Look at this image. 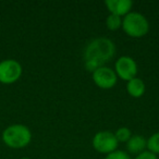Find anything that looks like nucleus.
Returning <instances> with one entry per match:
<instances>
[{"label":"nucleus","instance_id":"obj_1","mask_svg":"<svg viewBox=\"0 0 159 159\" xmlns=\"http://www.w3.org/2000/svg\"><path fill=\"white\" fill-rule=\"evenodd\" d=\"M115 53L116 46L112 40L106 37L95 38L91 40L85 48V68L89 72H94L112 59Z\"/></svg>","mask_w":159,"mask_h":159},{"label":"nucleus","instance_id":"obj_2","mask_svg":"<svg viewBox=\"0 0 159 159\" xmlns=\"http://www.w3.org/2000/svg\"><path fill=\"white\" fill-rule=\"evenodd\" d=\"M2 142L10 148L21 149L31 143L32 132L30 128L21 123L11 124L2 131Z\"/></svg>","mask_w":159,"mask_h":159},{"label":"nucleus","instance_id":"obj_3","mask_svg":"<svg viewBox=\"0 0 159 159\" xmlns=\"http://www.w3.org/2000/svg\"><path fill=\"white\" fill-rule=\"evenodd\" d=\"M122 30L133 38L144 37L149 31V23L145 16L139 12H130L122 19Z\"/></svg>","mask_w":159,"mask_h":159},{"label":"nucleus","instance_id":"obj_4","mask_svg":"<svg viewBox=\"0 0 159 159\" xmlns=\"http://www.w3.org/2000/svg\"><path fill=\"white\" fill-rule=\"evenodd\" d=\"M23 73L21 63L16 59H5L0 61V83L10 85L20 80Z\"/></svg>","mask_w":159,"mask_h":159},{"label":"nucleus","instance_id":"obj_5","mask_svg":"<svg viewBox=\"0 0 159 159\" xmlns=\"http://www.w3.org/2000/svg\"><path fill=\"white\" fill-rule=\"evenodd\" d=\"M92 144L96 152L106 155L117 150L118 145H119L115 133L110 131H100L96 133L93 137Z\"/></svg>","mask_w":159,"mask_h":159},{"label":"nucleus","instance_id":"obj_6","mask_svg":"<svg viewBox=\"0 0 159 159\" xmlns=\"http://www.w3.org/2000/svg\"><path fill=\"white\" fill-rule=\"evenodd\" d=\"M115 72L119 79L129 82L130 80L136 77L137 64L133 58L129 56H122L116 61Z\"/></svg>","mask_w":159,"mask_h":159},{"label":"nucleus","instance_id":"obj_7","mask_svg":"<svg viewBox=\"0 0 159 159\" xmlns=\"http://www.w3.org/2000/svg\"><path fill=\"white\" fill-rule=\"evenodd\" d=\"M93 81L99 89H110L117 84L118 76L115 70L104 66L93 72Z\"/></svg>","mask_w":159,"mask_h":159},{"label":"nucleus","instance_id":"obj_8","mask_svg":"<svg viewBox=\"0 0 159 159\" xmlns=\"http://www.w3.org/2000/svg\"><path fill=\"white\" fill-rule=\"evenodd\" d=\"M105 5L108 8L111 14H115L118 16H125L131 12L133 7V2L131 0H106Z\"/></svg>","mask_w":159,"mask_h":159},{"label":"nucleus","instance_id":"obj_9","mask_svg":"<svg viewBox=\"0 0 159 159\" xmlns=\"http://www.w3.org/2000/svg\"><path fill=\"white\" fill-rule=\"evenodd\" d=\"M147 147V139L142 135H132L131 139L126 142V149L133 155H139L146 150Z\"/></svg>","mask_w":159,"mask_h":159},{"label":"nucleus","instance_id":"obj_10","mask_svg":"<svg viewBox=\"0 0 159 159\" xmlns=\"http://www.w3.org/2000/svg\"><path fill=\"white\" fill-rule=\"evenodd\" d=\"M145 83L143 82V80L139 79V77H134V79L130 80L126 84V91H128L129 95L134 98L142 97L145 93Z\"/></svg>","mask_w":159,"mask_h":159},{"label":"nucleus","instance_id":"obj_11","mask_svg":"<svg viewBox=\"0 0 159 159\" xmlns=\"http://www.w3.org/2000/svg\"><path fill=\"white\" fill-rule=\"evenodd\" d=\"M106 26L110 31H118L122 27V18L110 13L106 19Z\"/></svg>","mask_w":159,"mask_h":159},{"label":"nucleus","instance_id":"obj_12","mask_svg":"<svg viewBox=\"0 0 159 159\" xmlns=\"http://www.w3.org/2000/svg\"><path fill=\"white\" fill-rule=\"evenodd\" d=\"M146 149L148 152H152L154 155L159 154V132H156L147 139V147Z\"/></svg>","mask_w":159,"mask_h":159},{"label":"nucleus","instance_id":"obj_13","mask_svg":"<svg viewBox=\"0 0 159 159\" xmlns=\"http://www.w3.org/2000/svg\"><path fill=\"white\" fill-rule=\"evenodd\" d=\"M115 135L118 143H126L131 139V136H132V133H131V130L129 128L121 126V128H119L116 131Z\"/></svg>","mask_w":159,"mask_h":159},{"label":"nucleus","instance_id":"obj_14","mask_svg":"<svg viewBox=\"0 0 159 159\" xmlns=\"http://www.w3.org/2000/svg\"><path fill=\"white\" fill-rule=\"evenodd\" d=\"M105 159H132V158H131L128 152H123V150L117 149V150H115V152L107 155V156L105 157Z\"/></svg>","mask_w":159,"mask_h":159},{"label":"nucleus","instance_id":"obj_15","mask_svg":"<svg viewBox=\"0 0 159 159\" xmlns=\"http://www.w3.org/2000/svg\"><path fill=\"white\" fill-rule=\"evenodd\" d=\"M134 159H158V157L152 154V152H148V150H145V152H143L142 154L137 155Z\"/></svg>","mask_w":159,"mask_h":159},{"label":"nucleus","instance_id":"obj_16","mask_svg":"<svg viewBox=\"0 0 159 159\" xmlns=\"http://www.w3.org/2000/svg\"><path fill=\"white\" fill-rule=\"evenodd\" d=\"M21 159H31V158H29V157H23V158H21Z\"/></svg>","mask_w":159,"mask_h":159}]
</instances>
